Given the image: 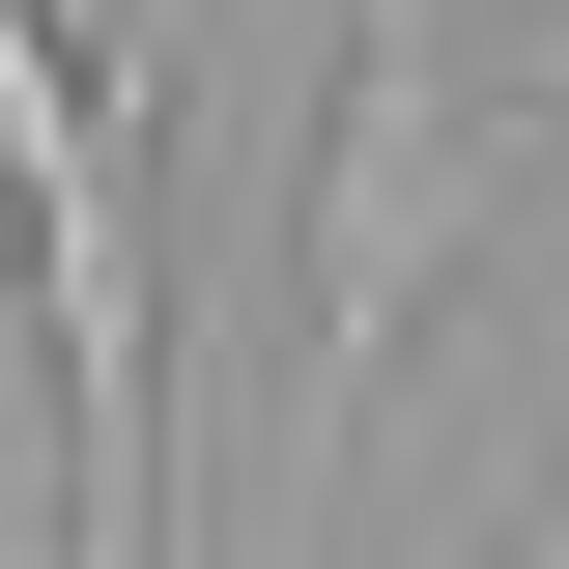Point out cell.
I'll return each instance as SVG.
<instances>
[{"label":"cell","instance_id":"1","mask_svg":"<svg viewBox=\"0 0 569 569\" xmlns=\"http://www.w3.org/2000/svg\"><path fill=\"white\" fill-rule=\"evenodd\" d=\"M456 29L427 0H342V142H313V456L370 427V370H399L427 257H456Z\"/></svg>","mask_w":569,"mask_h":569}]
</instances>
